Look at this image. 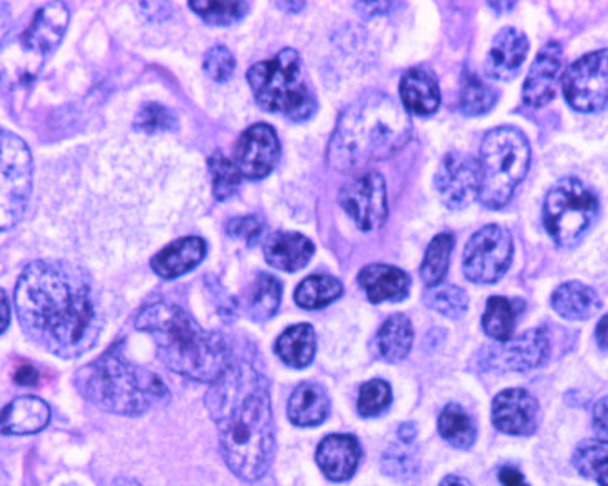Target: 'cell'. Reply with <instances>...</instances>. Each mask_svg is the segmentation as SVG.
<instances>
[{"mask_svg":"<svg viewBox=\"0 0 608 486\" xmlns=\"http://www.w3.org/2000/svg\"><path fill=\"white\" fill-rule=\"evenodd\" d=\"M22 332L46 352L77 360L96 345L101 315L90 279L66 261H33L16 288Z\"/></svg>","mask_w":608,"mask_h":486,"instance_id":"obj_1","label":"cell"},{"mask_svg":"<svg viewBox=\"0 0 608 486\" xmlns=\"http://www.w3.org/2000/svg\"><path fill=\"white\" fill-rule=\"evenodd\" d=\"M208 414L219 432L222 459L242 482L267 476L276 450L270 386L256 366L230 363L210 386Z\"/></svg>","mask_w":608,"mask_h":486,"instance_id":"obj_2","label":"cell"},{"mask_svg":"<svg viewBox=\"0 0 608 486\" xmlns=\"http://www.w3.org/2000/svg\"><path fill=\"white\" fill-rule=\"evenodd\" d=\"M136 326L156 341L165 366L188 379L213 385L231 363L221 335L202 328L176 304H150L137 315Z\"/></svg>","mask_w":608,"mask_h":486,"instance_id":"obj_3","label":"cell"},{"mask_svg":"<svg viewBox=\"0 0 608 486\" xmlns=\"http://www.w3.org/2000/svg\"><path fill=\"white\" fill-rule=\"evenodd\" d=\"M412 135L408 113L385 93H368L342 112L337 122L328 161L347 172L368 162L392 158Z\"/></svg>","mask_w":608,"mask_h":486,"instance_id":"obj_4","label":"cell"},{"mask_svg":"<svg viewBox=\"0 0 608 486\" xmlns=\"http://www.w3.org/2000/svg\"><path fill=\"white\" fill-rule=\"evenodd\" d=\"M76 386L91 405L119 416H141L168 399L161 377L130 363L119 346L77 372Z\"/></svg>","mask_w":608,"mask_h":486,"instance_id":"obj_5","label":"cell"},{"mask_svg":"<svg viewBox=\"0 0 608 486\" xmlns=\"http://www.w3.org/2000/svg\"><path fill=\"white\" fill-rule=\"evenodd\" d=\"M70 22L62 2H50L37 10L30 24L10 31L0 42V81L17 90L36 81L46 59L57 50Z\"/></svg>","mask_w":608,"mask_h":486,"instance_id":"obj_6","label":"cell"},{"mask_svg":"<svg viewBox=\"0 0 608 486\" xmlns=\"http://www.w3.org/2000/svg\"><path fill=\"white\" fill-rule=\"evenodd\" d=\"M530 166V146L516 128H496L482 139L478 199L488 210H501L512 199Z\"/></svg>","mask_w":608,"mask_h":486,"instance_id":"obj_7","label":"cell"},{"mask_svg":"<svg viewBox=\"0 0 608 486\" xmlns=\"http://www.w3.org/2000/svg\"><path fill=\"white\" fill-rule=\"evenodd\" d=\"M248 82L259 107L282 113L292 121H307L317 110L316 97L302 75L301 57L282 50L270 61L257 62L248 71Z\"/></svg>","mask_w":608,"mask_h":486,"instance_id":"obj_8","label":"cell"},{"mask_svg":"<svg viewBox=\"0 0 608 486\" xmlns=\"http://www.w3.org/2000/svg\"><path fill=\"white\" fill-rule=\"evenodd\" d=\"M598 215V198L578 179H564L545 201V226L550 237L570 249L579 243Z\"/></svg>","mask_w":608,"mask_h":486,"instance_id":"obj_9","label":"cell"},{"mask_svg":"<svg viewBox=\"0 0 608 486\" xmlns=\"http://www.w3.org/2000/svg\"><path fill=\"white\" fill-rule=\"evenodd\" d=\"M33 188V159L19 135L0 126V232L24 217Z\"/></svg>","mask_w":608,"mask_h":486,"instance_id":"obj_10","label":"cell"},{"mask_svg":"<svg viewBox=\"0 0 608 486\" xmlns=\"http://www.w3.org/2000/svg\"><path fill=\"white\" fill-rule=\"evenodd\" d=\"M512 261V237L498 224H488L474 233L462 254V272L478 284L496 283Z\"/></svg>","mask_w":608,"mask_h":486,"instance_id":"obj_11","label":"cell"},{"mask_svg":"<svg viewBox=\"0 0 608 486\" xmlns=\"http://www.w3.org/2000/svg\"><path fill=\"white\" fill-rule=\"evenodd\" d=\"M564 93L578 112H601L608 108V50L594 51L565 71Z\"/></svg>","mask_w":608,"mask_h":486,"instance_id":"obj_12","label":"cell"},{"mask_svg":"<svg viewBox=\"0 0 608 486\" xmlns=\"http://www.w3.org/2000/svg\"><path fill=\"white\" fill-rule=\"evenodd\" d=\"M548 355L544 330H528L516 340L488 345L476 355L479 372H528L538 368Z\"/></svg>","mask_w":608,"mask_h":486,"instance_id":"obj_13","label":"cell"},{"mask_svg":"<svg viewBox=\"0 0 608 486\" xmlns=\"http://www.w3.org/2000/svg\"><path fill=\"white\" fill-rule=\"evenodd\" d=\"M339 203L365 232H373L387 223V184L381 173L367 172L350 179L342 184Z\"/></svg>","mask_w":608,"mask_h":486,"instance_id":"obj_14","label":"cell"},{"mask_svg":"<svg viewBox=\"0 0 608 486\" xmlns=\"http://www.w3.org/2000/svg\"><path fill=\"white\" fill-rule=\"evenodd\" d=\"M479 161L468 153H448L436 175V188L445 206L467 209L479 193Z\"/></svg>","mask_w":608,"mask_h":486,"instance_id":"obj_15","label":"cell"},{"mask_svg":"<svg viewBox=\"0 0 608 486\" xmlns=\"http://www.w3.org/2000/svg\"><path fill=\"white\" fill-rule=\"evenodd\" d=\"M281 155V144L268 124L248 128L237 142L236 162L242 178L262 179L276 168Z\"/></svg>","mask_w":608,"mask_h":486,"instance_id":"obj_16","label":"cell"},{"mask_svg":"<svg viewBox=\"0 0 608 486\" xmlns=\"http://www.w3.org/2000/svg\"><path fill=\"white\" fill-rule=\"evenodd\" d=\"M538 401L524 388H510L496 395L494 426L510 436H530L538 428Z\"/></svg>","mask_w":608,"mask_h":486,"instance_id":"obj_17","label":"cell"},{"mask_svg":"<svg viewBox=\"0 0 608 486\" xmlns=\"http://www.w3.org/2000/svg\"><path fill=\"white\" fill-rule=\"evenodd\" d=\"M561 67H564V50L558 42H548L547 47L539 51L538 59L534 61L525 81L524 101L528 107L541 108L552 101L559 75H561Z\"/></svg>","mask_w":608,"mask_h":486,"instance_id":"obj_18","label":"cell"},{"mask_svg":"<svg viewBox=\"0 0 608 486\" xmlns=\"http://www.w3.org/2000/svg\"><path fill=\"white\" fill-rule=\"evenodd\" d=\"M362 450L359 441L347 434L325 437L317 446V465L330 482H348L356 474L361 462Z\"/></svg>","mask_w":608,"mask_h":486,"instance_id":"obj_19","label":"cell"},{"mask_svg":"<svg viewBox=\"0 0 608 486\" xmlns=\"http://www.w3.org/2000/svg\"><path fill=\"white\" fill-rule=\"evenodd\" d=\"M528 53L527 37L516 28H505L494 39L488 51L487 73L498 81H508L518 75Z\"/></svg>","mask_w":608,"mask_h":486,"instance_id":"obj_20","label":"cell"},{"mask_svg":"<svg viewBox=\"0 0 608 486\" xmlns=\"http://www.w3.org/2000/svg\"><path fill=\"white\" fill-rule=\"evenodd\" d=\"M50 406L33 395L11 401L0 412V434L6 436H31L44 431L50 423Z\"/></svg>","mask_w":608,"mask_h":486,"instance_id":"obj_21","label":"cell"},{"mask_svg":"<svg viewBox=\"0 0 608 486\" xmlns=\"http://www.w3.org/2000/svg\"><path fill=\"white\" fill-rule=\"evenodd\" d=\"M205 255L207 243L201 237L179 239L151 259V269L162 279L181 277L202 263Z\"/></svg>","mask_w":608,"mask_h":486,"instance_id":"obj_22","label":"cell"},{"mask_svg":"<svg viewBox=\"0 0 608 486\" xmlns=\"http://www.w3.org/2000/svg\"><path fill=\"white\" fill-rule=\"evenodd\" d=\"M402 107L413 115H432L441 102L436 77L425 68H413L401 79Z\"/></svg>","mask_w":608,"mask_h":486,"instance_id":"obj_23","label":"cell"},{"mask_svg":"<svg viewBox=\"0 0 608 486\" xmlns=\"http://www.w3.org/2000/svg\"><path fill=\"white\" fill-rule=\"evenodd\" d=\"M312 255V241L301 233H273L265 246V257L268 263L282 272H297V270L305 269Z\"/></svg>","mask_w":608,"mask_h":486,"instance_id":"obj_24","label":"cell"},{"mask_svg":"<svg viewBox=\"0 0 608 486\" xmlns=\"http://www.w3.org/2000/svg\"><path fill=\"white\" fill-rule=\"evenodd\" d=\"M359 284L372 303L402 301L410 290V277L402 270L388 264H370L361 270Z\"/></svg>","mask_w":608,"mask_h":486,"instance_id":"obj_25","label":"cell"},{"mask_svg":"<svg viewBox=\"0 0 608 486\" xmlns=\"http://www.w3.org/2000/svg\"><path fill=\"white\" fill-rule=\"evenodd\" d=\"M330 414V397L317 383L297 386L288 401V419L296 426H317Z\"/></svg>","mask_w":608,"mask_h":486,"instance_id":"obj_26","label":"cell"},{"mask_svg":"<svg viewBox=\"0 0 608 486\" xmlns=\"http://www.w3.org/2000/svg\"><path fill=\"white\" fill-rule=\"evenodd\" d=\"M552 308L564 320L585 321L598 314L601 301L592 288H588L587 284L572 281V283L561 284L554 292Z\"/></svg>","mask_w":608,"mask_h":486,"instance_id":"obj_27","label":"cell"},{"mask_svg":"<svg viewBox=\"0 0 608 486\" xmlns=\"http://www.w3.org/2000/svg\"><path fill=\"white\" fill-rule=\"evenodd\" d=\"M413 343V330L405 315L388 317L376 337V354L387 363H399L410 354Z\"/></svg>","mask_w":608,"mask_h":486,"instance_id":"obj_28","label":"cell"},{"mask_svg":"<svg viewBox=\"0 0 608 486\" xmlns=\"http://www.w3.org/2000/svg\"><path fill=\"white\" fill-rule=\"evenodd\" d=\"M276 352L288 366L305 368L316 355V332L310 324H297L279 335Z\"/></svg>","mask_w":608,"mask_h":486,"instance_id":"obj_29","label":"cell"},{"mask_svg":"<svg viewBox=\"0 0 608 486\" xmlns=\"http://www.w3.org/2000/svg\"><path fill=\"white\" fill-rule=\"evenodd\" d=\"M281 303V283L272 275H257L245 297V310L252 321H268Z\"/></svg>","mask_w":608,"mask_h":486,"instance_id":"obj_30","label":"cell"},{"mask_svg":"<svg viewBox=\"0 0 608 486\" xmlns=\"http://www.w3.org/2000/svg\"><path fill=\"white\" fill-rule=\"evenodd\" d=\"M381 470L396 482L410 483L419 474V452L416 443L396 441L381 457Z\"/></svg>","mask_w":608,"mask_h":486,"instance_id":"obj_31","label":"cell"},{"mask_svg":"<svg viewBox=\"0 0 608 486\" xmlns=\"http://www.w3.org/2000/svg\"><path fill=\"white\" fill-rule=\"evenodd\" d=\"M516 301L507 297H490L487 303V310L482 315V330L487 332L488 337H492L498 343L512 340L514 326L518 320L521 306H516Z\"/></svg>","mask_w":608,"mask_h":486,"instance_id":"obj_32","label":"cell"},{"mask_svg":"<svg viewBox=\"0 0 608 486\" xmlns=\"http://www.w3.org/2000/svg\"><path fill=\"white\" fill-rule=\"evenodd\" d=\"M439 434L442 439L456 446L459 450H467L478 437V431L472 417L462 411L459 405H448L442 408L438 421Z\"/></svg>","mask_w":608,"mask_h":486,"instance_id":"obj_33","label":"cell"},{"mask_svg":"<svg viewBox=\"0 0 608 486\" xmlns=\"http://www.w3.org/2000/svg\"><path fill=\"white\" fill-rule=\"evenodd\" d=\"M574 466L581 476L608 486V439H588L574 452Z\"/></svg>","mask_w":608,"mask_h":486,"instance_id":"obj_34","label":"cell"},{"mask_svg":"<svg viewBox=\"0 0 608 486\" xmlns=\"http://www.w3.org/2000/svg\"><path fill=\"white\" fill-rule=\"evenodd\" d=\"M342 295V284L330 275H310L296 290V303L301 308H325Z\"/></svg>","mask_w":608,"mask_h":486,"instance_id":"obj_35","label":"cell"},{"mask_svg":"<svg viewBox=\"0 0 608 486\" xmlns=\"http://www.w3.org/2000/svg\"><path fill=\"white\" fill-rule=\"evenodd\" d=\"M452 249L453 237L450 233H441L428 246L425 261L421 264L422 283L427 284L428 288L439 286L445 275H447Z\"/></svg>","mask_w":608,"mask_h":486,"instance_id":"obj_36","label":"cell"},{"mask_svg":"<svg viewBox=\"0 0 608 486\" xmlns=\"http://www.w3.org/2000/svg\"><path fill=\"white\" fill-rule=\"evenodd\" d=\"M494 104H496V93L481 79L474 75L472 71H465L461 99H459L461 112L468 117L482 115V113L490 112Z\"/></svg>","mask_w":608,"mask_h":486,"instance_id":"obj_37","label":"cell"},{"mask_svg":"<svg viewBox=\"0 0 608 486\" xmlns=\"http://www.w3.org/2000/svg\"><path fill=\"white\" fill-rule=\"evenodd\" d=\"M190 8L202 21L216 26L236 24L248 13V4L242 0H199L190 2Z\"/></svg>","mask_w":608,"mask_h":486,"instance_id":"obj_38","label":"cell"},{"mask_svg":"<svg viewBox=\"0 0 608 486\" xmlns=\"http://www.w3.org/2000/svg\"><path fill=\"white\" fill-rule=\"evenodd\" d=\"M211 181H213V195L217 201H225L237 192L241 184V172L236 162L225 158L221 152L213 153L210 158Z\"/></svg>","mask_w":608,"mask_h":486,"instance_id":"obj_39","label":"cell"},{"mask_svg":"<svg viewBox=\"0 0 608 486\" xmlns=\"http://www.w3.org/2000/svg\"><path fill=\"white\" fill-rule=\"evenodd\" d=\"M428 308L436 310L445 317H459L468 308V297L458 286H433L425 294Z\"/></svg>","mask_w":608,"mask_h":486,"instance_id":"obj_40","label":"cell"},{"mask_svg":"<svg viewBox=\"0 0 608 486\" xmlns=\"http://www.w3.org/2000/svg\"><path fill=\"white\" fill-rule=\"evenodd\" d=\"M392 403V391L387 381H368L359 391V401H357V411L365 417L379 416L387 411Z\"/></svg>","mask_w":608,"mask_h":486,"instance_id":"obj_41","label":"cell"},{"mask_svg":"<svg viewBox=\"0 0 608 486\" xmlns=\"http://www.w3.org/2000/svg\"><path fill=\"white\" fill-rule=\"evenodd\" d=\"M133 128L144 133L170 132L176 128V117L168 108L150 102L137 113Z\"/></svg>","mask_w":608,"mask_h":486,"instance_id":"obj_42","label":"cell"},{"mask_svg":"<svg viewBox=\"0 0 608 486\" xmlns=\"http://www.w3.org/2000/svg\"><path fill=\"white\" fill-rule=\"evenodd\" d=\"M233 70H236V59L227 47L211 48L205 57V71L213 81H228Z\"/></svg>","mask_w":608,"mask_h":486,"instance_id":"obj_43","label":"cell"},{"mask_svg":"<svg viewBox=\"0 0 608 486\" xmlns=\"http://www.w3.org/2000/svg\"><path fill=\"white\" fill-rule=\"evenodd\" d=\"M227 232L233 237L247 241L248 244H256L262 237L265 223L261 219L253 217V215H250V217H236L228 221Z\"/></svg>","mask_w":608,"mask_h":486,"instance_id":"obj_44","label":"cell"},{"mask_svg":"<svg viewBox=\"0 0 608 486\" xmlns=\"http://www.w3.org/2000/svg\"><path fill=\"white\" fill-rule=\"evenodd\" d=\"M592 423L594 431L598 432L604 439H608V397L599 399L594 406Z\"/></svg>","mask_w":608,"mask_h":486,"instance_id":"obj_45","label":"cell"},{"mask_svg":"<svg viewBox=\"0 0 608 486\" xmlns=\"http://www.w3.org/2000/svg\"><path fill=\"white\" fill-rule=\"evenodd\" d=\"M393 4L390 2H359L356 4V10L361 13V17L387 16L388 11L392 10Z\"/></svg>","mask_w":608,"mask_h":486,"instance_id":"obj_46","label":"cell"},{"mask_svg":"<svg viewBox=\"0 0 608 486\" xmlns=\"http://www.w3.org/2000/svg\"><path fill=\"white\" fill-rule=\"evenodd\" d=\"M499 482L504 486H528L525 477L521 476V472L516 470L512 466L501 468V472H499Z\"/></svg>","mask_w":608,"mask_h":486,"instance_id":"obj_47","label":"cell"},{"mask_svg":"<svg viewBox=\"0 0 608 486\" xmlns=\"http://www.w3.org/2000/svg\"><path fill=\"white\" fill-rule=\"evenodd\" d=\"M11 308L8 295L4 294V290H0V334L6 332V328L10 326Z\"/></svg>","mask_w":608,"mask_h":486,"instance_id":"obj_48","label":"cell"},{"mask_svg":"<svg viewBox=\"0 0 608 486\" xmlns=\"http://www.w3.org/2000/svg\"><path fill=\"white\" fill-rule=\"evenodd\" d=\"M39 379L36 368L31 365L22 366L21 371L17 372L16 381L19 385H36Z\"/></svg>","mask_w":608,"mask_h":486,"instance_id":"obj_49","label":"cell"},{"mask_svg":"<svg viewBox=\"0 0 608 486\" xmlns=\"http://www.w3.org/2000/svg\"><path fill=\"white\" fill-rule=\"evenodd\" d=\"M418 436V428L413 423H405V425L399 426L398 439L407 441V443H413Z\"/></svg>","mask_w":608,"mask_h":486,"instance_id":"obj_50","label":"cell"},{"mask_svg":"<svg viewBox=\"0 0 608 486\" xmlns=\"http://www.w3.org/2000/svg\"><path fill=\"white\" fill-rule=\"evenodd\" d=\"M596 337H598L599 345L608 348V315H605L604 320L599 321L598 328H596Z\"/></svg>","mask_w":608,"mask_h":486,"instance_id":"obj_51","label":"cell"},{"mask_svg":"<svg viewBox=\"0 0 608 486\" xmlns=\"http://www.w3.org/2000/svg\"><path fill=\"white\" fill-rule=\"evenodd\" d=\"M438 486H472L468 479L461 476H447Z\"/></svg>","mask_w":608,"mask_h":486,"instance_id":"obj_52","label":"cell"},{"mask_svg":"<svg viewBox=\"0 0 608 486\" xmlns=\"http://www.w3.org/2000/svg\"><path fill=\"white\" fill-rule=\"evenodd\" d=\"M277 8L290 11V13H297V11H301L302 8H305V4H302V2H279Z\"/></svg>","mask_w":608,"mask_h":486,"instance_id":"obj_53","label":"cell"},{"mask_svg":"<svg viewBox=\"0 0 608 486\" xmlns=\"http://www.w3.org/2000/svg\"><path fill=\"white\" fill-rule=\"evenodd\" d=\"M130 486H131V483H130ZM137 486V485H136Z\"/></svg>","mask_w":608,"mask_h":486,"instance_id":"obj_54","label":"cell"}]
</instances>
